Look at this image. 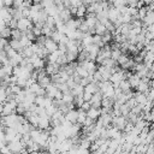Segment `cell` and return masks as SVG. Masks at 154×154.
I'll use <instances>...</instances> for the list:
<instances>
[{"label": "cell", "instance_id": "8992f818", "mask_svg": "<svg viewBox=\"0 0 154 154\" xmlns=\"http://www.w3.org/2000/svg\"><path fill=\"white\" fill-rule=\"evenodd\" d=\"M29 60H30V63L32 64V66H34L35 70H42V69L45 67V59L38 58L36 54H35L34 57H31Z\"/></svg>", "mask_w": 154, "mask_h": 154}, {"label": "cell", "instance_id": "681fc988", "mask_svg": "<svg viewBox=\"0 0 154 154\" xmlns=\"http://www.w3.org/2000/svg\"><path fill=\"white\" fill-rule=\"evenodd\" d=\"M147 31H148V32H152V34L154 35V24H152V25L147 26Z\"/></svg>", "mask_w": 154, "mask_h": 154}, {"label": "cell", "instance_id": "6da1fadb", "mask_svg": "<svg viewBox=\"0 0 154 154\" xmlns=\"http://www.w3.org/2000/svg\"><path fill=\"white\" fill-rule=\"evenodd\" d=\"M111 54H112V48H111L108 45L103 46L102 48H100V52H99V54H97V57H96V63L101 65V64L103 63V60L111 58Z\"/></svg>", "mask_w": 154, "mask_h": 154}, {"label": "cell", "instance_id": "f6af8a7d", "mask_svg": "<svg viewBox=\"0 0 154 154\" xmlns=\"http://www.w3.org/2000/svg\"><path fill=\"white\" fill-rule=\"evenodd\" d=\"M91 97H93V94L84 91V94H83V99H84V101H85V102H89V101L91 100Z\"/></svg>", "mask_w": 154, "mask_h": 154}, {"label": "cell", "instance_id": "ba28073f", "mask_svg": "<svg viewBox=\"0 0 154 154\" xmlns=\"http://www.w3.org/2000/svg\"><path fill=\"white\" fill-rule=\"evenodd\" d=\"M97 71L101 73L103 81H109V78H111V76L113 73V71H112L111 67H107V66H103V65H100L99 69H97Z\"/></svg>", "mask_w": 154, "mask_h": 154}, {"label": "cell", "instance_id": "e575fe53", "mask_svg": "<svg viewBox=\"0 0 154 154\" xmlns=\"http://www.w3.org/2000/svg\"><path fill=\"white\" fill-rule=\"evenodd\" d=\"M123 54L122 49L120 48H112V54H111V58L114 59V60H118L119 57Z\"/></svg>", "mask_w": 154, "mask_h": 154}, {"label": "cell", "instance_id": "f546056e", "mask_svg": "<svg viewBox=\"0 0 154 154\" xmlns=\"http://www.w3.org/2000/svg\"><path fill=\"white\" fill-rule=\"evenodd\" d=\"M130 112H131V108H130V106L128 103H123L120 106V114L123 117H128L130 114Z\"/></svg>", "mask_w": 154, "mask_h": 154}, {"label": "cell", "instance_id": "836d02e7", "mask_svg": "<svg viewBox=\"0 0 154 154\" xmlns=\"http://www.w3.org/2000/svg\"><path fill=\"white\" fill-rule=\"evenodd\" d=\"M63 35H64V34H61V32H60V31L57 29V30H55V31L52 34L51 38H52L53 41H55L57 43H59V42H60V40H61V37H63Z\"/></svg>", "mask_w": 154, "mask_h": 154}, {"label": "cell", "instance_id": "816d5d0a", "mask_svg": "<svg viewBox=\"0 0 154 154\" xmlns=\"http://www.w3.org/2000/svg\"><path fill=\"white\" fill-rule=\"evenodd\" d=\"M32 2L37 5V4H42V0H32Z\"/></svg>", "mask_w": 154, "mask_h": 154}, {"label": "cell", "instance_id": "484cf974", "mask_svg": "<svg viewBox=\"0 0 154 154\" xmlns=\"http://www.w3.org/2000/svg\"><path fill=\"white\" fill-rule=\"evenodd\" d=\"M129 60H130V58H129L126 54H122L117 61H118V65H119V66L123 69V67H124V66H125V65L129 63Z\"/></svg>", "mask_w": 154, "mask_h": 154}, {"label": "cell", "instance_id": "e0dca14e", "mask_svg": "<svg viewBox=\"0 0 154 154\" xmlns=\"http://www.w3.org/2000/svg\"><path fill=\"white\" fill-rule=\"evenodd\" d=\"M128 81H129V83H130L131 88H137V87H138V84L141 83V78H140L136 73H131V76L128 78Z\"/></svg>", "mask_w": 154, "mask_h": 154}, {"label": "cell", "instance_id": "ffe728a7", "mask_svg": "<svg viewBox=\"0 0 154 154\" xmlns=\"http://www.w3.org/2000/svg\"><path fill=\"white\" fill-rule=\"evenodd\" d=\"M136 90H137V91H140V93H144V94H148V91L150 90V89H149V83H147V82H143V81L141 79V83L138 84V87L136 88Z\"/></svg>", "mask_w": 154, "mask_h": 154}, {"label": "cell", "instance_id": "5b68a950", "mask_svg": "<svg viewBox=\"0 0 154 154\" xmlns=\"http://www.w3.org/2000/svg\"><path fill=\"white\" fill-rule=\"evenodd\" d=\"M7 147L10 148V150L12 153H20L25 146L23 144L22 141H18V142L17 141H12V142H8L7 143Z\"/></svg>", "mask_w": 154, "mask_h": 154}, {"label": "cell", "instance_id": "d590c367", "mask_svg": "<svg viewBox=\"0 0 154 154\" xmlns=\"http://www.w3.org/2000/svg\"><path fill=\"white\" fill-rule=\"evenodd\" d=\"M11 34H12V29L10 26H6L5 29L1 30V37L2 38H8L11 37Z\"/></svg>", "mask_w": 154, "mask_h": 154}, {"label": "cell", "instance_id": "f35d334b", "mask_svg": "<svg viewBox=\"0 0 154 154\" xmlns=\"http://www.w3.org/2000/svg\"><path fill=\"white\" fill-rule=\"evenodd\" d=\"M24 35L30 40V41H34V40H36V36H35V34H34V31H32V29H29V30H26V31H24Z\"/></svg>", "mask_w": 154, "mask_h": 154}, {"label": "cell", "instance_id": "8d00e7d4", "mask_svg": "<svg viewBox=\"0 0 154 154\" xmlns=\"http://www.w3.org/2000/svg\"><path fill=\"white\" fill-rule=\"evenodd\" d=\"M147 13H148V7H147V6H143V7L138 8V18H140L141 20L147 16Z\"/></svg>", "mask_w": 154, "mask_h": 154}, {"label": "cell", "instance_id": "83f0119b", "mask_svg": "<svg viewBox=\"0 0 154 154\" xmlns=\"http://www.w3.org/2000/svg\"><path fill=\"white\" fill-rule=\"evenodd\" d=\"M24 36V32L20 31L19 29H12V34H11V38L13 40H20Z\"/></svg>", "mask_w": 154, "mask_h": 154}, {"label": "cell", "instance_id": "30bf717a", "mask_svg": "<svg viewBox=\"0 0 154 154\" xmlns=\"http://www.w3.org/2000/svg\"><path fill=\"white\" fill-rule=\"evenodd\" d=\"M79 64L87 69V71L89 72V75H94L97 71V69H99L96 66L95 61H93V60H87V61H83V63H79Z\"/></svg>", "mask_w": 154, "mask_h": 154}, {"label": "cell", "instance_id": "c3c4849f", "mask_svg": "<svg viewBox=\"0 0 154 154\" xmlns=\"http://www.w3.org/2000/svg\"><path fill=\"white\" fill-rule=\"evenodd\" d=\"M4 2H5V6L6 7H11V6H13L14 0H4Z\"/></svg>", "mask_w": 154, "mask_h": 154}, {"label": "cell", "instance_id": "ac0fdd59", "mask_svg": "<svg viewBox=\"0 0 154 154\" xmlns=\"http://www.w3.org/2000/svg\"><path fill=\"white\" fill-rule=\"evenodd\" d=\"M107 31H108V30H107V28H106V25H105V24H101L100 22L96 24V26H95V35L103 36Z\"/></svg>", "mask_w": 154, "mask_h": 154}, {"label": "cell", "instance_id": "3957f363", "mask_svg": "<svg viewBox=\"0 0 154 154\" xmlns=\"http://www.w3.org/2000/svg\"><path fill=\"white\" fill-rule=\"evenodd\" d=\"M120 16H122V14H120L119 10H118V8L112 4V5H111V7H109V10H108V20H109V22H112V23L114 24V23L120 18Z\"/></svg>", "mask_w": 154, "mask_h": 154}, {"label": "cell", "instance_id": "2e32d148", "mask_svg": "<svg viewBox=\"0 0 154 154\" xmlns=\"http://www.w3.org/2000/svg\"><path fill=\"white\" fill-rule=\"evenodd\" d=\"M10 47L11 48H13L14 51H17V52H22L23 51V45H22V42H20V40H13V38H11L10 40Z\"/></svg>", "mask_w": 154, "mask_h": 154}, {"label": "cell", "instance_id": "ab89813d", "mask_svg": "<svg viewBox=\"0 0 154 154\" xmlns=\"http://www.w3.org/2000/svg\"><path fill=\"white\" fill-rule=\"evenodd\" d=\"M20 42H22V45H23V47H29V46H31L32 43H31V41L24 35L22 38H20Z\"/></svg>", "mask_w": 154, "mask_h": 154}, {"label": "cell", "instance_id": "9c48e42d", "mask_svg": "<svg viewBox=\"0 0 154 154\" xmlns=\"http://www.w3.org/2000/svg\"><path fill=\"white\" fill-rule=\"evenodd\" d=\"M45 48H46V49L48 51V53L51 54V53H53V52H55V51L59 49V43H57L55 41H53L51 37H47L46 43H45Z\"/></svg>", "mask_w": 154, "mask_h": 154}, {"label": "cell", "instance_id": "44dd1931", "mask_svg": "<svg viewBox=\"0 0 154 154\" xmlns=\"http://www.w3.org/2000/svg\"><path fill=\"white\" fill-rule=\"evenodd\" d=\"M71 93H72V95L75 97L76 96H83V94H84V87L81 85V84H77L73 89H71Z\"/></svg>", "mask_w": 154, "mask_h": 154}, {"label": "cell", "instance_id": "7402d4cb", "mask_svg": "<svg viewBox=\"0 0 154 154\" xmlns=\"http://www.w3.org/2000/svg\"><path fill=\"white\" fill-rule=\"evenodd\" d=\"M37 83H38L42 88H45V89H46V88L52 83V77H48V75H47V76L42 77L41 79H38V81H37Z\"/></svg>", "mask_w": 154, "mask_h": 154}, {"label": "cell", "instance_id": "4dcf8cb0", "mask_svg": "<svg viewBox=\"0 0 154 154\" xmlns=\"http://www.w3.org/2000/svg\"><path fill=\"white\" fill-rule=\"evenodd\" d=\"M119 88H120L124 93H126V91L131 90V85H130V83H129V81H128V79H123V81L120 82V84H119Z\"/></svg>", "mask_w": 154, "mask_h": 154}, {"label": "cell", "instance_id": "f1b7e54d", "mask_svg": "<svg viewBox=\"0 0 154 154\" xmlns=\"http://www.w3.org/2000/svg\"><path fill=\"white\" fill-rule=\"evenodd\" d=\"M93 43L96 45V46L100 47V48H102L103 46H106V45L103 43V41H102V36H100V35H94V36H93Z\"/></svg>", "mask_w": 154, "mask_h": 154}, {"label": "cell", "instance_id": "11a10c76", "mask_svg": "<svg viewBox=\"0 0 154 154\" xmlns=\"http://www.w3.org/2000/svg\"><path fill=\"white\" fill-rule=\"evenodd\" d=\"M120 154H131V153H130V152H123V150H122Z\"/></svg>", "mask_w": 154, "mask_h": 154}, {"label": "cell", "instance_id": "7bdbcfd3", "mask_svg": "<svg viewBox=\"0 0 154 154\" xmlns=\"http://www.w3.org/2000/svg\"><path fill=\"white\" fill-rule=\"evenodd\" d=\"M117 8L119 10V12H120V14H122V16H123V14L129 13V6H128V5H123V6L117 7Z\"/></svg>", "mask_w": 154, "mask_h": 154}, {"label": "cell", "instance_id": "9f6ffc18", "mask_svg": "<svg viewBox=\"0 0 154 154\" xmlns=\"http://www.w3.org/2000/svg\"><path fill=\"white\" fill-rule=\"evenodd\" d=\"M102 1H108V2H112L113 0H102Z\"/></svg>", "mask_w": 154, "mask_h": 154}, {"label": "cell", "instance_id": "277c9868", "mask_svg": "<svg viewBox=\"0 0 154 154\" xmlns=\"http://www.w3.org/2000/svg\"><path fill=\"white\" fill-rule=\"evenodd\" d=\"M102 99H103L102 93H101V91H97L96 94H94V95H93V97H91V100H90L89 102H90L91 107L100 108V107L102 106Z\"/></svg>", "mask_w": 154, "mask_h": 154}, {"label": "cell", "instance_id": "60d3db41", "mask_svg": "<svg viewBox=\"0 0 154 154\" xmlns=\"http://www.w3.org/2000/svg\"><path fill=\"white\" fill-rule=\"evenodd\" d=\"M41 88H42V87H41V85L37 83V82H35V83H34V84H32V85L29 88V90H30V91H32V93H35V94H37V91H38Z\"/></svg>", "mask_w": 154, "mask_h": 154}, {"label": "cell", "instance_id": "74e56055", "mask_svg": "<svg viewBox=\"0 0 154 154\" xmlns=\"http://www.w3.org/2000/svg\"><path fill=\"white\" fill-rule=\"evenodd\" d=\"M85 101H84V99H83V96H76L75 97V100H73V105L75 106H77V107H82V105L84 103Z\"/></svg>", "mask_w": 154, "mask_h": 154}, {"label": "cell", "instance_id": "7a4b0ae2", "mask_svg": "<svg viewBox=\"0 0 154 154\" xmlns=\"http://www.w3.org/2000/svg\"><path fill=\"white\" fill-rule=\"evenodd\" d=\"M129 120L126 117H123V116H118V117H113L112 119V124L114 128H117L118 130L120 131H124L125 130V126L128 125Z\"/></svg>", "mask_w": 154, "mask_h": 154}, {"label": "cell", "instance_id": "ee69618b", "mask_svg": "<svg viewBox=\"0 0 154 154\" xmlns=\"http://www.w3.org/2000/svg\"><path fill=\"white\" fill-rule=\"evenodd\" d=\"M70 4H71V7H76V8L83 5L82 0H70Z\"/></svg>", "mask_w": 154, "mask_h": 154}, {"label": "cell", "instance_id": "5bb4252c", "mask_svg": "<svg viewBox=\"0 0 154 154\" xmlns=\"http://www.w3.org/2000/svg\"><path fill=\"white\" fill-rule=\"evenodd\" d=\"M134 97H135V100L137 101L138 105H146V103L148 102V96H147V94H144V93L137 91V93L134 94Z\"/></svg>", "mask_w": 154, "mask_h": 154}, {"label": "cell", "instance_id": "4316f807", "mask_svg": "<svg viewBox=\"0 0 154 154\" xmlns=\"http://www.w3.org/2000/svg\"><path fill=\"white\" fill-rule=\"evenodd\" d=\"M64 102L66 103H73V100H75V96L72 95L71 91H67V93H64L63 95V99H61Z\"/></svg>", "mask_w": 154, "mask_h": 154}, {"label": "cell", "instance_id": "f5cc1de1", "mask_svg": "<svg viewBox=\"0 0 154 154\" xmlns=\"http://www.w3.org/2000/svg\"><path fill=\"white\" fill-rule=\"evenodd\" d=\"M41 154H51V153H49L48 150H42V152H41Z\"/></svg>", "mask_w": 154, "mask_h": 154}, {"label": "cell", "instance_id": "d4e9b609", "mask_svg": "<svg viewBox=\"0 0 154 154\" xmlns=\"http://www.w3.org/2000/svg\"><path fill=\"white\" fill-rule=\"evenodd\" d=\"M12 17L17 20H19L20 18H23V8H12Z\"/></svg>", "mask_w": 154, "mask_h": 154}, {"label": "cell", "instance_id": "8fae6325", "mask_svg": "<svg viewBox=\"0 0 154 154\" xmlns=\"http://www.w3.org/2000/svg\"><path fill=\"white\" fill-rule=\"evenodd\" d=\"M87 114L90 119L93 120H96L100 118V116L102 114V109L101 108H96V107H90L88 111H87Z\"/></svg>", "mask_w": 154, "mask_h": 154}, {"label": "cell", "instance_id": "7dc6e473", "mask_svg": "<svg viewBox=\"0 0 154 154\" xmlns=\"http://www.w3.org/2000/svg\"><path fill=\"white\" fill-rule=\"evenodd\" d=\"M82 2H83V5H84V6H87V7H88V6H90L91 4H94V2H95V0H82Z\"/></svg>", "mask_w": 154, "mask_h": 154}, {"label": "cell", "instance_id": "b9f144b4", "mask_svg": "<svg viewBox=\"0 0 154 154\" xmlns=\"http://www.w3.org/2000/svg\"><path fill=\"white\" fill-rule=\"evenodd\" d=\"M112 2H113V5H114L116 7H120V6H123V5H128L129 0H113Z\"/></svg>", "mask_w": 154, "mask_h": 154}, {"label": "cell", "instance_id": "d6a6232c", "mask_svg": "<svg viewBox=\"0 0 154 154\" xmlns=\"http://www.w3.org/2000/svg\"><path fill=\"white\" fill-rule=\"evenodd\" d=\"M84 16H87V6L82 5L77 8V13H76V17L77 18H83Z\"/></svg>", "mask_w": 154, "mask_h": 154}, {"label": "cell", "instance_id": "d6986e66", "mask_svg": "<svg viewBox=\"0 0 154 154\" xmlns=\"http://www.w3.org/2000/svg\"><path fill=\"white\" fill-rule=\"evenodd\" d=\"M76 72H77V75H78L79 77H82V78H85V77L89 76V72L87 71V69H85L84 66H82L81 64L77 65V67H76Z\"/></svg>", "mask_w": 154, "mask_h": 154}, {"label": "cell", "instance_id": "7c38bea8", "mask_svg": "<svg viewBox=\"0 0 154 154\" xmlns=\"http://www.w3.org/2000/svg\"><path fill=\"white\" fill-rule=\"evenodd\" d=\"M58 17L64 22V23H66L67 20H70L71 18H72V13H71V11H70V8H64V10H61V11H59V14H58Z\"/></svg>", "mask_w": 154, "mask_h": 154}, {"label": "cell", "instance_id": "52a82bcc", "mask_svg": "<svg viewBox=\"0 0 154 154\" xmlns=\"http://www.w3.org/2000/svg\"><path fill=\"white\" fill-rule=\"evenodd\" d=\"M60 67L61 66L58 63H48L47 66H46V72L51 76H54V75L60 72Z\"/></svg>", "mask_w": 154, "mask_h": 154}, {"label": "cell", "instance_id": "db71d44e", "mask_svg": "<svg viewBox=\"0 0 154 154\" xmlns=\"http://www.w3.org/2000/svg\"><path fill=\"white\" fill-rule=\"evenodd\" d=\"M30 154H41V152H38V150H36V152H31Z\"/></svg>", "mask_w": 154, "mask_h": 154}, {"label": "cell", "instance_id": "4fadbf2b", "mask_svg": "<svg viewBox=\"0 0 154 154\" xmlns=\"http://www.w3.org/2000/svg\"><path fill=\"white\" fill-rule=\"evenodd\" d=\"M20 54H22L23 58H25V59H30L31 57H34V55H35L34 45H31V46H29V47H24L23 51L20 52Z\"/></svg>", "mask_w": 154, "mask_h": 154}, {"label": "cell", "instance_id": "9a60e30c", "mask_svg": "<svg viewBox=\"0 0 154 154\" xmlns=\"http://www.w3.org/2000/svg\"><path fill=\"white\" fill-rule=\"evenodd\" d=\"M66 120L71 122L72 124H76L78 122V111L77 109H71L70 112H67V114H65Z\"/></svg>", "mask_w": 154, "mask_h": 154}, {"label": "cell", "instance_id": "f907efd6", "mask_svg": "<svg viewBox=\"0 0 154 154\" xmlns=\"http://www.w3.org/2000/svg\"><path fill=\"white\" fill-rule=\"evenodd\" d=\"M153 1H154V0H143V2H144L146 6H149L150 4H153Z\"/></svg>", "mask_w": 154, "mask_h": 154}, {"label": "cell", "instance_id": "1f68e13d", "mask_svg": "<svg viewBox=\"0 0 154 154\" xmlns=\"http://www.w3.org/2000/svg\"><path fill=\"white\" fill-rule=\"evenodd\" d=\"M90 147H91V141H89L87 137L81 140V143H79V149H89Z\"/></svg>", "mask_w": 154, "mask_h": 154}, {"label": "cell", "instance_id": "bcb514c9", "mask_svg": "<svg viewBox=\"0 0 154 154\" xmlns=\"http://www.w3.org/2000/svg\"><path fill=\"white\" fill-rule=\"evenodd\" d=\"M90 107H91L90 102H84V103L82 105V107H81V108H82V109H84V111H88Z\"/></svg>", "mask_w": 154, "mask_h": 154}, {"label": "cell", "instance_id": "cb8c5ba5", "mask_svg": "<svg viewBox=\"0 0 154 154\" xmlns=\"http://www.w3.org/2000/svg\"><path fill=\"white\" fill-rule=\"evenodd\" d=\"M88 118V114H87V111H84V109H82V108H79L78 109V124H83L84 122H85V119Z\"/></svg>", "mask_w": 154, "mask_h": 154}, {"label": "cell", "instance_id": "603a6c76", "mask_svg": "<svg viewBox=\"0 0 154 154\" xmlns=\"http://www.w3.org/2000/svg\"><path fill=\"white\" fill-rule=\"evenodd\" d=\"M82 41V45H83V47L85 48L87 46H89V45H91L93 43V35H90V34H84V36H83V38L81 40Z\"/></svg>", "mask_w": 154, "mask_h": 154}]
</instances>
